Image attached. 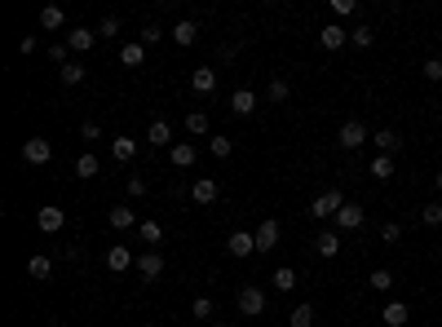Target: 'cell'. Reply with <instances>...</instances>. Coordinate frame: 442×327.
<instances>
[{
    "label": "cell",
    "instance_id": "obj_45",
    "mask_svg": "<svg viewBox=\"0 0 442 327\" xmlns=\"http://www.w3.org/2000/svg\"><path fill=\"white\" fill-rule=\"evenodd\" d=\"M98 35H119V18H115V14H106V18H102V27H98Z\"/></svg>",
    "mask_w": 442,
    "mask_h": 327
},
{
    "label": "cell",
    "instance_id": "obj_7",
    "mask_svg": "<svg viewBox=\"0 0 442 327\" xmlns=\"http://www.w3.org/2000/svg\"><path fill=\"white\" fill-rule=\"evenodd\" d=\"M106 270H115V274H124V270H133V248H124V244H115V248H106Z\"/></svg>",
    "mask_w": 442,
    "mask_h": 327
},
{
    "label": "cell",
    "instance_id": "obj_10",
    "mask_svg": "<svg viewBox=\"0 0 442 327\" xmlns=\"http://www.w3.org/2000/svg\"><path fill=\"white\" fill-rule=\"evenodd\" d=\"M407 319H411L407 301H389V305L380 310V323H385V327H407Z\"/></svg>",
    "mask_w": 442,
    "mask_h": 327
},
{
    "label": "cell",
    "instance_id": "obj_35",
    "mask_svg": "<svg viewBox=\"0 0 442 327\" xmlns=\"http://www.w3.org/2000/svg\"><path fill=\"white\" fill-rule=\"evenodd\" d=\"M367 283H372L376 292H389V287H393V270H385V265H380V270H372V278H367Z\"/></svg>",
    "mask_w": 442,
    "mask_h": 327
},
{
    "label": "cell",
    "instance_id": "obj_37",
    "mask_svg": "<svg viewBox=\"0 0 442 327\" xmlns=\"http://www.w3.org/2000/svg\"><path fill=\"white\" fill-rule=\"evenodd\" d=\"M49 58H53L58 67H67V62H71V44H67V40H53V44H49Z\"/></svg>",
    "mask_w": 442,
    "mask_h": 327
},
{
    "label": "cell",
    "instance_id": "obj_21",
    "mask_svg": "<svg viewBox=\"0 0 442 327\" xmlns=\"http://www.w3.org/2000/svg\"><path fill=\"white\" fill-rule=\"evenodd\" d=\"M111 160L133 164V160H137V142H133V137H115V142H111Z\"/></svg>",
    "mask_w": 442,
    "mask_h": 327
},
{
    "label": "cell",
    "instance_id": "obj_25",
    "mask_svg": "<svg viewBox=\"0 0 442 327\" xmlns=\"http://www.w3.org/2000/svg\"><path fill=\"white\" fill-rule=\"evenodd\" d=\"M40 27H44V31H62V27H67V14H62L58 5H44V9H40Z\"/></svg>",
    "mask_w": 442,
    "mask_h": 327
},
{
    "label": "cell",
    "instance_id": "obj_16",
    "mask_svg": "<svg viewBox=\"0 0 442 327\" xmlns=\"http://www.w3.org/2000/svg\"><path fill=\"white\" fill-rule=\"evenodd\" d=\"M314 252H318L323 261H332V257L341 252V230H323V235L314 239Z\"/></svg>",
    "mask_w": 442,
    "mask_h": 327
},
{
    "label": "cell",
    "instance_id": "obj_15",
    "mask_svg": "<svg viewBox=\"0 0 442 327\" xmlns=\"http://www.w3.org/2000/svg\"><path fill=\"white\" fill-rule=\"evenodd\" d=\"M345 40H350V31H345L341 22H328V27L318 31V44H323V49H345Z\"/></svg>",
    "mask_w": 442,
    "mask_h": 327
},
{
    "label": "cell",
    "instance_id": "obj_6",
    "mask_svg": "<svg viewBox=\"0 0 442 327\" xmlns=\"http://www.w3.org/2000/svg\"><path fill=\"white\" fill-rule=\"evenodd\" d=\"M62 40L71 44V53H89L93 44H98V31H89V27H71Z\"/></svg>",
    "mask_w": 442,
    "mask_h": 327
},
{
    "label": "cell",
    "instance_id": "obj_38",
    "mask_svg": "<svg viewBox=\"0 0 442 327\" xmlns=\"http://www.w3.org/2000/svg\"><path fill=\"white\" fill-rule=\"evenodd\" d=\"M420 76H425L429 84H438V80H442V58H425V67H420Z\"/></svg>",
    "mask_w": 442,
    "mask_h": 327
},
{
    "label": "cell",
    "instance_id": "obj_31",
    "mask_svg": "<svg viewBox=\"0 0 442 327\" xmlns=\"http://www.w3.org/2000/svg\"><path fill=\"white\" fill-rule=\"evenodd\" d=\"M367 173H372V177H380V181H389V177H393V155H376Z\"/></svg>",
    "mask_w": 442,
    "mask_h": 327
},
{
    "label": "cell",
    "instance_id": "obj_34",
    "mask_svg": "<svg viewBox=\"0 0 442 327\" xmlns=\"http://www.w3.org/2000/svg\"><path fill=\"white\" fill-rule=\"evenodd\" d=\"M292 287H296V270H288V265L274 270V292H292Z\"/></svg>",
    "mask_w": 442,
    "mask_h": 327
},
{
    "label": "cell",
    "instance_id": "obj_36",
    "mask_svg": "<svg viewBox=\"0 0 442 327\" xmlns=\"http://www.w3.org/2000/svg\"><path fill=\"white\" fill-rule=\"evenodd\" d=\"M76 177H98V155H80V160H76Z\"/></svg>",
    "mask_w": 442,
    "mask_h": 327
},
{
    "label": "cell",
    "instance_id": "obj_1",
    "mask_svg": "<svg viewBox=\"0 0 442 327\" xmlns=\"http://www.w3.org/2000/svg\"><path fill=\"white\" fill-rule=\"evenodd\" d=\"M22 160H27L31 168L49 164V160H53V142H44V137H27V142H22Z\"/></svg>",
    "mask_w": 442,
    "mask_h": 327
},
{
    "label": "cell",
    "instance_id": "obj_23",
    "mask_svg": "<svg viewBox=\"0 0 442 327\" xmlns=\"http://www.w3.org/2000/svg\"><path fill=\"white\" fill-rule=\"evenodd\" d=\"M27 274L35 278V283H44V278L53 274V261L44 257V252H35V257H27Z\"/></svg>",
    "mask_w": 442,
    "mask_h": 327
},
{
    "label": "cell",
    "instance_id": "obj_41",
    "mask_svg": "<svg viewBox=\"0 0 442 327\" xmlns=\"http://www.w3.org/2000/svg\"><path fill=\"white\" fill-rule=\"evenodd\" d=\"M380 239H385V244H398V239H402V226H398V221H385V226H380Z\"/></svg>",
    "mask_w": 442,
    "mask_h": 327
},
{
    "label": "cell",
    "instance_id": "obj_22",
    "mask_svg": "<svg viewBox=\"0 0 442 327\" xmlns=\"http://www.w3.org/2000/svg\"><path fill=\"white\" fill-rule=\"evenodd\" d=\"M230 111H235V115H253V111H257V93H253V89H235Z\"/></svg>",
    "mask_w": 442,
    "mask_h": 327
},
{
    "label": "cell",
    "instance_id": "obj_33",
    "mask_svg": "<svg viewBox=\"0 0 442 327\" xmlns=\"http://www.w3.org/2000/svg\"><path fill=\"white\" fill-rule=\"evenodd\" d=\"M266 93H270V102H288V98H292V84H288V80H283V76H274V80H270V89H266Z\"/></svg>",
    "mask_w": 442,
    "mask_h": 327
},
{
    "label": "cell",
    "instance_id": "obj_12",
    "mask_svg": "<svg viewBox=\"0 0 442 327\" xmlns=\"http://www.w3.org/2000/svg\"><path fill=\"white\" fill-rule=\"evenodd\" d=\"M137 274L146 278V283H151V278H160L164 274V252H142V257H137Z\"/></svg>",
    "mask_w": 442,
    "mask_h": 327
},
{
    "label": "cell",
    "instance_id": "obj_2",
    "mask_svg": "<svg viewBox=\"0 0 442 327\" xmlns=\"http://www.w3.org/2000/svg\"><path fill=\"white\" fill-rule=\"evenodd\" d=\"M341 208H345L341 190H323V195H314V203H309V217H337Z\"/></svg>",
    "mask_w": 442,
    "mask_h": 327
},
{
    "label": "cell",
    "instance_id": "obj_39",
    "mask_svg": "<svg viewBox=\"0 0 442 327\" xmlns=\"http://www.w3.org/2000/svg\"><path fill=\"white\" fill-rule=\"evenodd\" d=\"M309 323H314V310H309V305H296L292 319H288V327H309Z\"/></svg>",
    "mask_w": 442,
    "mask_h": 327
},
{
    "label": "cell",
    "instance_id": "obj_27",
    "mask_svg": "<svg viewBox=\"0 0 442 327\" xmlns=\"http://www.w3.org/2000/svg\"><path fill=\"white\" fill-rule=\"evenodd\" d=\"M58 76H62V84H71V89H76V84H85V76H89V67L85 62H76V58H71V62L58 71Z\"/></svg>",
    "mask_w": 442,
    "mask_h": 327
},
{
    "label": "cell",
    "instance_id": "obj_20",
    "mask_svg": "<svg viewBox=\"0 0 442 327\" xmlns=\"http://www.w3.org/2000/svg\"><path fill=\"white\" fill-rule=\"evenodd\" d=\"M119 62H124V67H142V62H146V44H142V40H128L124 44V49H119Z\"/></svg>",
    "mask_w": 442,
    "mask_h": 327
},
{
    "label": "cell",
    "instance_id": "obj_3",
    "mask_svg": "<svg viewBox=\"0 0 442 327\" xmlns=\"http://www.w3.org/2000/svg\"><path fill=\"white\" fill-rule=\"evenodd\" d=\"M35 226H40V230H44V235H58V230H62V226H67V212H62V208H58V203H44V208H40V212H35Z\"/></svg>",
    "mask_w": 442,
    "mask_h": 327
},
{
    "label": "cell",
    "instance_id": "obj_4",
    "mask_svg": "<svg viewBox=\"0 0 442 327\" xmlns=\"http://www.w3.org/2000/svg\"><path fill=\"white\" fill-rule=\"evenodd\" d=\"M261 310H266V292H261V287H239V314L257 319Z\"/></svg>",
    "mask_w": 442,
    "mask_h": 327
},
{
    "label": "cell",
    "instance_id": "obj_11",
    "mask_svg": "<svg viewBox=\"0 0 442 327\" xmlns=\"http://www.w3.org/2000/svg\"><path fill=\"white\" fill-rule=\"evenodd\" d=\"M253 235H257V252H270L274 244H279V221H274V217H266V221H261Z\"/></svg>",
    "mask_w": 442,
    "mask_h": 327
},
{
    "label": "cell",
    "instance_id": "obj_17",
    "mask_svg": "<svg viewBox=\"0 0 442 327\" xmlns=\"http://www.w3.org/2000/svg\"><path fill=\"white\" fill-rule=\"evenodd\" d=\"M195 40H199V22H195V18H182V22L173 27V44H182V49H190Z\"/></svg>",
    "mask_w": 442,
    "mask_h": 327
},
{
    "label": "cell",
    "instance_id": "obj_32",
    "mask_svg": "<svg viewBox=\"0 0 442 327\" xmlns=\"http://www.w3.org/2000/svg\"><path fill=\"white\" fill-rule=\"evenodd\" d=\"M372 40H376V31L367 27V22H363V27H354V31H350V44H354V49H372Z\"/></svg>",
    "mask_w": 442,
    "mask_h": 327
},
{
    "label": "cell",
    "instance_id": "obj_30",
    "mask_svg": "<svg viewBox=\"0 0 442 327\" xmlns=\"http://www.w3.org/2000/svg\"><path fill=\"white\" fill-rule=\"evenodd\" d=\"M186 128L195 133V137H204V133H212V119H208V111H190V115H186Z\"/></svg>",
    "mask_w": 442,
    "mask_h": 327
},
{
    "label": "cell",
    "instance_id": "obj_44",
    "mask_svg": "<svg viewBox=\"0 0 442 327\" xmlns=\"http://www.w3.org/2000/svg\"><path fill=\"white\" fill-rule=\"evenodd\" d=\"M354 9H358V5H354V0H332V14H337V18H350V14H354Z\"/></svg>",
    "mask_w": 442,
    "mask_h": 327
},
{
    "label": "cell",
    "instance_id": "obj_9",
    "mask_svg": "<svg viewBox=\"0 0 442 327\" xmlns=\"http://www.w3.org/2000/svg\"><path fill=\"white\" fill-rule=\"evenodd\" d=\"M217 195H221V186H217L212 177H199L195 186H190V199H195V203H204V208H208V203H217Z\"/></svg>",
    "mask_w": 442,
    "mask_h": 327
},
{
    "label": "cell",
    "instance_id": "obj_18",
    "mask_svg": "<svg viewBox=\"0 0 442 327\" xmlns=\"http://www.w3.org/2000/svg\"><path fill=\"white\" fill-rule=\"evenodd\" d=\"M226 248H230L235 257H253V252H257V235H248V230H235Z\"/></svg>",
    "mask_w": 442,
    "mask_h": 327
},
{
    "label": "cell",
    "instance_id": "obj_48",
    "mask_svg": "<svg viewBox=\"0 0 442 327\" xmlns=\"http://www.w3.org/2000/svg\"><path fill=\"white\" fill-rule=\"evenodd\" d=\"M35 49H40V44H35V35H22V40H18V53H35Z\"/></svg>",
    "mask_w": 442,
    "mask_h": 327
},
{
    "label": "cell",
    "instance_id": "obj_26",
    "mask_svg": "<svg viewBox=\"0 0 442 327\" xmlns=\"http://www.w3.org/2000/svg\"><path fill=\"white\" fill-rule=\"evenodd\" d=\"M106 221H111L115 230H133V221H137V212L128 208V203H119V208H111V212H106Z\"/></svg>",
    "mask_w": 442,
    "mask_h": 327
},
{
    "label": "cell",
    "instance_id": "obj_49",
    "mask_svg": "<svg viewBox=\"0 0 442 327\" xmlns=\"http://www.w3.org/2000/svg\"><path fill=\"white\" fill-rule=\"evenodd\" d=\"M434 190H438V195H442V168H438V173H434Z\"/></svg>",
    "mask_w": 442,
    "mask_h": 327
},
{
    "label": "cell",
    "instance_id": "obj_28",
    "mask_svg": "<svg viewBox=\"0 0 442 327\" xmlns=\"http://www.w3.org/2000/svg\"><path fill=\"white\" fill-rule=\"evenodd\" d=\"M208 151L217 155V160H230V155H235V142L226 137V133H212V137H208Z\"/></svg>",
    "mask_w": 442,
    "mask_h": 327
},
{
    "label": "cell",
    "instance_id": "obj_50",
    "mask_svg": "<svg viewBox=\"0 0 442 327\" xmlns=\"http://www.w3.org/2000/svg\"><path fill=\"white\" fill-rule=\"evenodd\" d=\"M217 327H230V323H217Z\"/></svg>",
    "mask_w": 442,
    "mask_h": 327
},
{
    "label": "cell",
    "instance_id": "obj_43",
    "mask_svg": "<svg viewBox=\"0 0 442 327\" xmlns=\"http://www.w3.org/2000/svg\"><path fill=\"white\" fill-rule=\"evenodd\" d=\"M190 314H195V319H212V301H208V296H195V305H190Z\"/></svg>",
    "mask_w": 442,
    "mask_h": 327
},
{
    "label": "cell",
    "instance_id": "obj_46",
    "mask_svg": "<svg viewBox=\"0 0 442 327\" xmlns=\"http://www.w3.org/2000/svg\"><path fill=\"white\" fill-rule=\"evenodd\" d=\"M80 133H85V137H89V142H102V128H98V124H93V119H85V124H80Z\"/></svg>",
    "mask_w": 442,
    "mask_h": 327
},
{
    "label": "cell",
    "instance_id": "obj_29",
    "mask_svg": "<svg viewBox=\"0 0 442 327\" xmlns=\"http://www.w3.org/2000/svg\"><path fill=\"white\" fill-rule=\"evenodd\" d=\"M137 239H142L146 248H155V244L164 239V226H160V221H142V226H137Z\"/></svg>",
    "mask_w": 442,
    "mask_h": 327
},
{
    "label": "cell",
    "instance_id": "obj_5",
    "mask_svg": "<svg viewBox=\"0 0 442 327\" xmlns=\"http://www.w3.org/2000/svg\"><path fill=\"white\" fill-rule=\"evenodd\" d=\"M363 142H367L363 119H345V124H341V146H345V151H358Z\"/></svg>",
    "mask_w": 442,
    "mask_h": 327
},
{
    "label": "cell",
    "instance_id": "obj_13",
    "mask_svg": "<svg viewBox=\"0 0 442 327\" xmlns=\"http://www.w3.org/2000/svg\"><path fill=\"white\" fill-rule=\"evenodd\" d=\"M169 160H173V168H190V164L199 160V146H195V142H173Z\"/></svg>",
    "mask_w": 442,
    "mask_h": 327
},
{
    "label": "cell",
    "instance_id": "obj_42",
    "mask_svg": "<svg viewBox=\"0 0 442 327\" xmlns=\"http://www.w3.org/2000/svg\"><path fill=\"white\" fill-rule=\"evenodd\" d=\"M137 40H142V44H146V49H151V44H160V40H164V31H160V27H155V22H151V27H142V35H137Z\"/></svg>",
    "mask_w": 442,
    "mask_h": 327
},
{
    "label": "cell",
    "instance_id": "obj_14",
    "mask_svg": "<svg viewBox=\"0 0 442 327\" xmlns=\"http://www.w3.org/2000/svg\"><path fill=\"white\" fill-rule=\"evenodd\" d=\"M146 142H151V146H169L173 151V124H169V119H151Z\"/></svg>",
    "mask_w": 442,
    "mask_h": 327
},
{
    "label": "cell",
    "instance_id": "obj_24",
    "mask_svg": "<svg viewBox=\"0 0 442 327\" xmlns=\"http://www.w3.org/2000/svg\"><path fill=\"white\" fill-rule=\"evenodd\" d=\"M376 155H393V151H398L402 146V137H398V133H393V128H376Z\"/></svg>",
    "mask_w": 442,
    "mask_h": 327
},
{
    "label": "cell",
    "instance_id": "obj_40",
    "mask_svg": "<svg viewBox=\"0 0 442 327\" xmlns=\"http://www.w3.org/2000/svg\"><path fill=\"white\" fill-rule=\"evenodd\" d=\"M420 221H425V226H442V203H425V208H420Z\"/></svg>",
    "mask_w": 442,
    "mask_h": 327
},
{
    "label": "cell",
    "instance_id": "obj_19",
    "mask_svg": "<svg viewBox=\"0 0 442 327\" xmlns=\"http://www.w3.org/2000/svg\"><path fill=\"white\" fill-rule=\"evenodd\" d=\"M190 89H195V93H204V98H208V93L217 89V71H208V67L190 71Z\"/></svg>",
    "mask_w": 442,
    "mask_h": 327
},
{
    "label": "cell",
    "instance_id": "obj_47",
    "mask_svg": "<svg viewBox=\"0 0 442 327\" xmlns=\"http://www.w3.org/2000/svg\"><path fill=\"white\" fill-rule=\"evenodd\" d=\"M128 195L142 199V195H146V181H142V177H128Z\"/></svg>",
    "mask_w": 442,
    "mask_h": 327
},
{
    "label": "cell",
    "instance_id": "obj_8",
    "mask_svg": "<svg viewBox=\"0 0 442 327\" xmlns=\"http://www.w3.org/2000/svg\"><path fill=\"white\" fill-rule=\"evenodd\" d=\"M363 221H367V212L358 208V203H345V208L337 212V226H332V230H341V235H345V230H358Z\"/></svg>",
    "mask_w": 442,
    "mask_h": 327
}]
</instances>
